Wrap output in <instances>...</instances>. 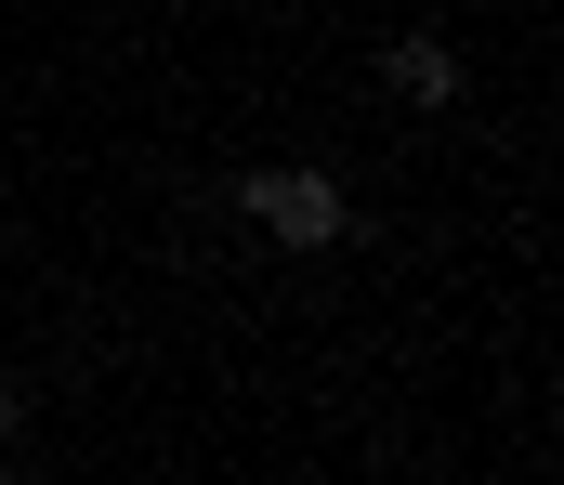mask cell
<instances>
[{
  "mask_svg": "<svg viewBox=\"0 0 564 485\" xmlns=\"http://www.w3.org/2000/svg\"><path fill=\"white\" fill-rule=\"evenodd\" d=\"M237 210L276 236V250H328L341 223H355V197H341V170H250L237 184Z\"/></svg>",
  "mask_w": 564,
  "mask_h": 485,
  "instance_id": "1",
  "label": "cell"
},
{
  "mask_svg": "<svg viewBox=\"0 0 564 485\" xmlns=\"http://www.w3.org/2000/svg\"><path fill=\"white\" fill-rule=\"evenodd\" d=\"M381 79H394L408 106H459V53H446L433 26H408V40H381Z\"/></svg>",
  "mask_w": 564,
  "mask_h": 485,
  "instance_id": "2",
  "label": "cell"
},
{
  "mask_svg": "<svg viewBox=\"0 0 564 485\" xmlns=\"http://www.w3.org/2000/svg\"><path fill=\"white\" fill-rule=\"evenodd\" d=\"M13 433H26V394H13V381H0V447H13Z\"/></svg>",
  "mask_w": 564,
  "mask_h": 485,
  "instance_id": "3",
  "label": "cell"
}]
</instances>
